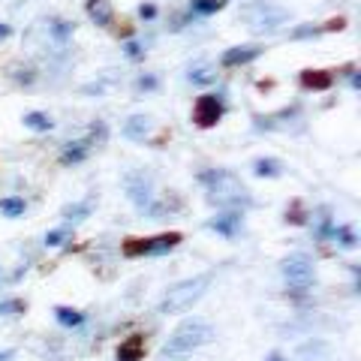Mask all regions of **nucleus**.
Masks as SVG:
<instances>
[{"instance_id": "26", "label": "nucleus", "mask_w": 361, "mask_h": 361, "mask_svg": "<svg viewBox=\"0 0 361 361\" xmlns=\"http://www.w3.org/2000/svg\"><path fill=\"white\" fill-rule=\"evenodd\" d=\"M286 220H289V223H304V220H307V214H304L301 202H292V208L286 211Z\"/></svg>"}, {"instance_id": "3", "label": "nucleus", "mask_w": 361, "mask_h": 361, "mask_svg": "<svg viewBox=\"0 0 361 361\" xmlns=\"http://www.w3.org/2000/svg\"><path fill=\"white\" fill-rule=\"evenodd\" d=\"M211 286V274H199V277H190V280H180L178 286H172L166 292V298L160 301V313H184L190 310L193 304L205 295V289Z\"/></svg>"}, {"instance_id": "27", "label": "nucleus", "mask_w": 361, "mask_h": 361, "mask_svg": "<svg viewBox=\"0 0 361 361\" xmlns=\"http://www.w3.org/2000/svg\"><path fill=\"white\" fill-rule=\"evenodd\" d=\"M51 33H54L58 39H66V37L73 33V25H70V21H54V25H51Z\"/></svg>"}, {"instance_id": "1", "label": "nucleus", "mask_w": 361, "mask_h": 361, "mask_svg": "<svg viewBox=\"0 0 361 361\" xmlns=\"http://www.w3.org/2000/svg\"><path fill=\"white\" fill-rule=\"evenodd\" d=\"M199 180L208 187V202H211V205L232 208V211L253 205L250 190H247L232 172H226V169H211V172H202Z\"/></svg>"}, {"instance_id": "2", "label": "nucleus", "mask_w": 361, "mask_h": 361, "mask_svg": "<svg viewBox=\"0 0 361 361\" xmlns=\"http://www.w3.org/2000/svg\"><path fill=\"white\" fill-rule=\"evenodd\" d=\"M211 337H214V325L211 322H205V319H187V322L178 325L172 337H169V343L163 346V353H169V355H184L187 358L193 349L205 346Z\"/></svg>"}, {"instance_id": "35", "label": "nucleus", "mask_w": 361, "mask_h": 361, "mask_svg": "<svg viewBox=\"0 0 361 361\" xmlns=\"http://www.w3.org/2000/svg\"><path fill=\"white\" fill-rule=\"evenodd\" d=\"M268 361H283V358H280L277 353H271V358H268Z\"/></svg>"}, {"instance_id": "17", "label": "nucleus", "mask_w": 361, "mask_h": 361, "mask_svg": "<svg viewBox=\"0 0 361 361\" xmlns=\"http://www.w3.org/2000/svg\"><path fill=\"white\" fill-rule=\"evenodd\" d=\"M253 172L259 178H280V175H283V163L274 160V157H262V160L253 163Z\"/></svg>"}, {"instance_id": "32", "label": "nucleus", "mask_w": 361, "mask_h": 361, "mask_svg": "<svg viewBox=\"0 0 361 361\" xmlns=\"http://www.w3.org/2000/svg\"><path fill=\"white\" fill-rule=\"evenodd\" d=\"M123 49H127L130 58H142V45H139V42H127Z\"/></svg>"}, {"instance_id": "24", "label": "nucleus", "mask_w": 361, "mask_h": 361, "mask_svg": "<svg viewBox=\"0 0 361 361\" xmlns=\"http://www.w3.org/2000/svg\"><path fill=\"white\" fill-rule=\"evenodd\" d=\"M21 313H25V301H18V298L0 301V316H21Z\"/></svg>"}, {"instance_id": "10", "label": "nucleus", "mask_w": 361, "mask_h": 361, "mask_svg": "<svg viewBox=\"0 0 361 361\" xmlns=\"http://www.w3.org/2000/svg\"><path fill=\"white\" fill-rule=\"evenodd\" d=\"M127 193L139 208L151 205V175L145 172H130L127 175Z\"/></svg>"}, {"instance_id": "15", "label": "nucleus", "mask_w": 361, "mask_h": 361, "mask_svg": "<svg viewBox=\"0 0 361 361\" xmlns=\"http://www.w3.org/2000/svg\"><path fill=\"white\" fill-rule=\"evenodd\" d=\"M238 226H241V211H226V214H220V217L211 220V229L226 235V238H232V235L238 232Z\"/></svg>"}, {"instance_id": "6", "label": "nucleus", "mask_w": 361, "mask_h": 361, "mask_svg": "<svg viewBox=\"0 0 361 361\" xmlns=\"http://www.w3.org/2000/svg\"><path fill=\"white\" fill-rule=\"evenodd\" d=\"M283 277L289 280V286L292 289H298V292H304V289H310V283H313V262L307 256H286L283 259Z\"/></svg>"}, {"instance_id": "20", "label": "nucleus", "mask_w": 361, "mask_h": 361, "mask_svg": "<svg viewBox=\"0 0 361 361\" xmlns=\"http://www.w3.org/2000/svg\"><path fill=\"white\" fill-rule=\"evenodd\" d=\"M90 205H94V202H78V205H70V208H63V217L70 220V223H78V220H85L87 214H90Z\"/></svg>"}, {"instance_id": "11", "label": "nucleus", "mask_w": 361, "mask_h": 361, "mask_svg": "<svg viewBox=\"0 0 361 361\" xmlns=\"http://www.w3.org/2000/svg\"><path fill=\"white\" fill-rule=\"evenodd\" d=\"M265 49H259V45H235V49L223 51L220 63L226 66V70H232V66H244V63H253L259 54H262Z\"/></svg>"}, {"instance_id": "5", "label": "nucleus", "mask_w": 361, "mask_h": 361, "mask_svg": "<svg viewBox=\"0 0 361 361\" xmlns=\"http://www.w3.org/2000/svg\"><path fill=\"white\" fill-rule=\"evenodd\" d=\"M241 16H244L247 25H250L253 33H274V30L286 21V13H283V9L268 6V4H253V6H247Z\"/></svg>"}, {"instance_id": "16", "label": "nucleus", "mask_w": 361, "mask_h": 361, "mask_svg": "<svg viewBox=\"0 0 361 361\" xmlns=\"http://www.w3.org/2000/svg\"><path fill=\"white\" fill-rule=\"evenodd\" d=\"M142 355H145V337L142 334H133L118 346V361H142Z\"/></svg>"}, {"instance_id": "31", "label": "nucleus", "mask_w": 361, "mask_h": 361, "mask_svg": "<svg viewBox=\"0 0 361 361\" xmlns=\"http://www.w3.org/2000/svg\"><path fill=\"white\" fill-rule=\"evenodd\" d=\"M139 87H142V90H154V87H157V78H154V75H142V78H139Z\"/></svg>"}, {"instance_id": "28", "label": "nucleus", "mask_w": 361, "mask_h": 361, "mask_svg": "<svg viewBox=\"0 0 361 361\" xmlns=\"http://www.w3.org/2000/svg\"><path fill=\"white\" fill-rule=\"evenodd\" d=\"M190 78H193L196 85H208V82H214V73H211V70H205V66H202V70L190 73Z\"/></svg>"}, {"instance_id": "30", "label": "nucleus", "mask_w": 361, "mask_h": 361, "mask_svg": "<svg viewBox=\"0 0 361 361\" xmlns=\"http://www.w3.org/2000/svg\"><path fill=\"white\" fill-rule=\"evenodd\" d=\"M139 16H142V18H154V16H157V6H154V4H142V6H139Z\"/></svg>"}, {"instance_id": "12", "label": "nucleus", "mask_w": 361, "mask_h": 361, "mask_svg": "<svg viewBox=\"0 0 361 361\" xmlns=\"http://www.w3.org/2000/svg\"><path fill=\"white\" fill-rule=\"evenodd\" d=\"M334 85V73L329 70H304L301 73V87L307 90H329Z\"/></svg>"}, {"instance_id": "14", "label": "nucleus", "mask_w": 361, "mask_h": 361, "mask_svg": "<svg viewBox=\"0 0 361 361\" xmlns=\"http://www.w3.org/2000/svg\"><path fill=\"white\" fill-rule=\"evenodd\" d=\"M151 133V118L148 115H133L127 123H123V135L133 142H145Z\"/></svg>"}, {"instance_id": "22", "label": "nucleus", "mask_w": 361, "mask_h": 361, "mask_svg": "<svg viewBox=\"0 0 361 361\" xmlns=\"http://www.w3.org/2000/svg\"><path fill=\"white\" fill-rule=\"evenodd\" d=\"M331 238L341 244V247H355V232L349 229V226H337V229H331Z\"/></svg>"}, {"instance_id": "23", "label": "nucleus", "mask_w": 361, "mask_h": 361, "mask_svg": "<svg viewBox=\"0 0 361 361\" xmlns=\"http://www.w3.org/2000/svg\"><path fill=\"white\" fill-rule=\"evenodd\" d=\"M0 211L6 214V217H21V214H25V199H4L0 202Z\"/></svg>"}, {"instance_id": "25", "label": "nucleus", "mask_w": 361, "mask_h": 361, "mask_svg": "<svg viewBox=\"0 0 361 361\" xmlns=\"http://www.w3.org/2000/svg\"><path fill=\"white\" fill-rule=\"evenodd\" d=\"M63 241H70V229H51L49 235H45V244L49 247H61Z\"/></svg>"}, {"instance_id": "4", "label": "nucleus", "mask_w": 361, "mask_h": 361, "mask_svg": "<svg viewBox=\"0 0 361 361\" xmlns=\"http://www.w3.org/2000/svg\"><path fill=\"white\" fill-rule=\"evenodd\" d=\"M180 241H184V235H180V232H163V235H157V238H127L121 244V253L127 259H135V256H163L169 250H175Z\"/></svg>"}, {"instance_id": "19", "label": "nucleus", "mask_w": 361, "mask_h": 361, "mask_svg": "<svg viewBox=\"0 0 361 361\" xmlns=\"http://www.w3.org/2000/svg\"><path fill=\"white\" fill-rule=\"evenodd\" d=\"M54 316H58V322L66 325V329H73V325H82L85 322V316L73 310V307H54Z\"/></svg>"}, {"instance_id": "33", "label": "nucleus", "mask_w": 361, "mask_h": 361, "mask_svg": "<svg viewBox=\"0 0 361 361\" xmlns=\"http://www.w3.org/2000/svg\"><path fill=\"white\" fill-rule=\"evenodd\" d=\"M13 355L16 353H9V349H6V353H0V361H13Z\"/></svg>"}, {"instance_id": "9", "label": "nucleus", "mask_w": 361, "mask_h": 361, "mask_svg": "<svg viewBox=\"0 0 361 361\" xmlns=\"http://www.w3.org/2000/svg\"><path fill=\"white\" fill-rule=\"evenodd\" d=\"M256 127L259 130H280V133L301 130V115H298V109H283V111H277V115L256 118Z\"/></svg>"}, {"instance_id": "18", "label": "nucleus", "mask_w": 361, "mask_h": 361, "mask_svg": "<svg viewBox=\"0 0 361 361\" xmlns=\"http://www.w3.org/2000/svg\"><path fill=\"white\" fill-rule=\"evenodd\" d=\"M25 127L37 130V133H45V130H51V127H54V121L45 115V111H30V115H25Z\"/></svg>"}, {"instance_id": "21", "label": "nucleus", "mask_w": 361, "mask_h": 361, "mask_svg": "<svg viewBox=\"0 0 361 361\" xmlns=\"http://www.w3.org/2000/svg\"><path fill=\"white\" fill-rule=\"evenodd\" d=\"M229 0H193V13H199V16H211V13H217V9H223Z\"/></svg>"}, {"instance_id": "8", "label": "nucleus", "mask_w": 361, "mask_h": 361, "mask_svg": "<svg viewBox=\"0 0 361 361\" xmlns=\"http://www.w3.org/2000/svg\"><path fill=\"white\" fill-rule=\"evenodd\" d=\"M97 139H106V127H103V123L90 130L87 139H78V142H70V145H66V148L61 151V163H63V166L82 163L85 157L90 154V148H94V142H97Z\"/></svg>"}, {"instance_id": "29", "label": "nucleus", "mask_w": 361, "mask_h": 361, "mask_svg": "<svg viewBox=\"0 0 361 361\" xmlns=\"http://www.w3.org/2000/svg\"><path fill=\"white\" fill-rule=\"evenodd\" d=\"M343 27H346L343 18H331L329 25H322V33H334V30H343Z\"/></svg>"}, {"instance_id": "13", "label": "nucleus", "mask_w": 361, "mask_h": 361, "mask_svg": "<svg viewBox=\"0 0 361 361\" xmlns=\"http://www.w3.org/2000/svg\"><path fill=\"white\" fill-rule=\"evenodd\" d=\"M85 9H87L90 21H94V25H99V27H109L111 18H115V9H111L109 0H87Z\"/></svg>"}, {"instance_id": "7", "label": "nucleus", "mask_w": 361, "mask_h": 361, "mask_svg": "<svg viewBox=\"0 0 361 361\" xmlns=\"http://www.w3.org/2000/svg\"><path fill=\"white\" fill-rule=\"evenodd\" d=\"M220 118H223V99L217 94H205V97L196 99V109H193L196 127L211 130V127H217L220 123Z\"/></svg>"}, {"instance_id": "34", "label": "nucleus", "mask_w": 361, "mask_h": 361, "mask_svg": "<svg viewBox=\"0 0 361 361\" xmlns=\"http://www.w3.org/2000/svg\"><path fill=\"white\" fill-rule=\"evenodd\" d=\"M9 37V27L6 25H0V39H6Z\"/></svg>"}]
</instances>
